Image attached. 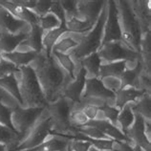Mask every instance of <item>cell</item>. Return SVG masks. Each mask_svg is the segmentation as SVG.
<instances>
[{
  "mask_svg": "<svg viewBox=\"0 0 151 151\" xmlns=\"http://www.w3.org/2000/svg\"><path fill=\"white\" fill-rule=\"evenodd\" d=\"M59 3H60L63 11H64L65 15H67V17H69V19L78 17V7H77L78 1H73V0H63V1H59Z\"/></svg>",
  "mask_w": 151,
  "mask_h": 151,
  "instance_id": "40",
  "label": "cell"
},
{
  "mask_svg": "<svg viewBox=\"0 0 151 151\" xmlns=\"http://www.w3.org/2000/svg\"><path fill=\"white\" fill-rule=\"evenodd\" d=\"M107 19L104 25V35H102L101 45L108 42L122 41V31L119 22L118 8L116 1L110 0L107 2Z\"/></svg>",
  "mask_w": 151,
  "mask_h": 151,
  "instance_id": "9",
  "label": "cell"
},
{
  "mask_svg": "<svg viewBox=\"0 0 151 151\" xmlns=\"http://www.w3.org/2000/svg\"><path fill=\"white\" fill-rule=\"evenodd\" d=\"M142 74V65L140 60H138V64L135 68L131 70H125L120 77L122 81V88H131L141 89L140 78Z\"/></svg>",
  "mask_w": 151,
  "mask_h": 151,
  "instance_id": "19",
  "label": "cell"
},
{
  "mask_svg": "<svg viewBox=\"0 0 151 151\" xmlns=\"http://www.w3.org/2000/svg\"><path fill=\"white\" fill-rule=\"evenodd\" d=\"M12 112L13 109L4 105L0 101V124L4 125L12 130H14L13 124H12ZM15 131V130H14Z\"/></svg>",
  "mask_w": 151,
  "mask_h": 151,
  "instance_id": "36",
  "label": "cell"
},
{
  "mask_svg": "<svg viewBox=\"0 0 151 151\" xmlns=\"http://www.w3.org/2000/svg\"><path fill=\"white\" fill-rule=\"evenodd\" d=\"M52 131H53V124L50 117L45 118L37 124L35 122L29 133L23 138V140L19 142L17 147H14L12 151H25L37 147L46 141L47 137L52 134Z\"/></svg>",
  "mask_w": 151,
  "mask_h": 151,
  "instance_id": "7",
  "label": "cell"
},
{
  "mask_svg": "<svg viewBox=\"0 0 151 151\" xmlns=\"http://www.w3.org/2000/svg\"><path fill=\"white\" fill-rule=\"evenodd\" d=\"M67 29L64 28L58 27L53 30L47 31L45 34H43L42 37V46H43V51L45 52L47 55H52V50L53 47L55 46V43L60 38L61 35H63L65 33H67Z\"/></svg>",
  "mask_w": 151,
  "mask_h": 151,
  "instance_id": "23",
  "label": "cell"
},
{
  "mask_svg": "<svg viewBox=\"0 0 151 151\" xmlns=\"http://www.w3.org/2000/svg\"><path fill=\"white\" fill-rule=\"evenodd\" d=\"M74 102L61 97L58 101L49 103L46 106L45 109L49 112V117L53 124V131L51 135L69 139L72 135L78 132L77 127L73 126L70 122V114Z\"/></svg>",
  "mask_w": 151,
  "mask_h": 151,
  "instance_id": "4",
  "label": "cell"
},
{
  "mask_svg": "<svg viewBox=\"0 0 151 151\" xmlns=\"http://www.w3.org/2000/svg\"><path fill=\"white\" fill-rule=\"evenodd\" d=\"M43 30L37 24L31 26V31L28 34V37L25 39V43L31 46L34 49V52L39 54L43 50L42 46Z\"/></svg>",
  "mask_w": 151,
  "mask_h": 151,
  "instance_id": "26",
  "label": "cell"
},
{
  "mask_svg": "<svg viewBox=\"0 0 151 151\" xmlns=\"http://www.w3.org/2000/svg\"><path fill=\"white\" fill-rule=\"evenodd\" d=\"M105 3V1H78V13L84 17V20L96 24Z\"/></svg>",
  "mask_w": 151,
  "mask_h": 151,
  "instance_id": "16",
  "label": "cell"
},
{
  "mask_svg": "<svg viewBox=\"0 0 151 151\" xmlns=\"http://www.w3.org/2000/svg\"><path fill=\"white\" fill-rule=\"evenodd\" d=\"M134 15L139 22L142 35L150 33V1H128Z\"/></svg>",
  "mask_w": 151,
  "mask_h": 151,
  "instance_id": "14",
  "label": "cell"
},
{
  "mask_svg": "<svg viewBox=\"0 0 151 151\" xmlns=\"http://www.w3.org/2000/svg\"><path fill=\"white\" fill-rule=\"evenodd\" d=\"M0 6L5 8L10 13L17 18L20 19L22 21L27 22L31 26L37 25L38 23V17L34 14L32 10L26 9V8L19 6L17 4H14L12 0L6 1V0H1L0 1Z\"/></svg>",
  "mask_w": 151,
  "mask_h": 151,
  "instance_id": "17",
  "label": "cell"
},
{
  "mask_svg": "<svg viewBox=\"0 0 151 151\" xmlns=\"http://www.w3.org/2000/svg\"><path fill=\"white\" fill-rule=\"evenodd\" d=\"M37 25L41 28L43 31H49L53 30L55 28L60 27V22L55 17L53 14L48 13L41 17H38V23Z\"/></svg>",
  "mask_w": 151,
  "mask_h": 151,
  "instance_id": "34",
  "label": "cell"
},
{
  "mask_svg": "<svg viewBox=\"0 0 151 151\" xmlns=\"http://www.w3.org/2000/svg\"><path fill=\"white\" fill-rule=\"evenodd\" d=\"M106 19L107 9L104 8L101 10V13L94 26V29L84 37H81L78 45L71 52V55H73L78 60H81L87 55L97 53L101 46L103 30H104Z\"/></svg>",
  "mask_w": 151,
  "mask_h": 151,
  "instance_id": "5",
  "label": "cell"
},
{
  "mask_svg": "<svg viewBox=\"0 0 151 151\" xmlns=\"http://www.w3.org/2000/svg\"><path fill=\"white\" fill-rule=\"evenodd\" d=\"M77 130H78V132L85 135L87 137L95 139V140H107V139H108L105 135H103L100 130L93 126H89V125L79 126V127H77Z\"/></svg>",
  "mask_w": 151,
  "mask_h": 151,
  "instance_id": "35",
  "label": "cell"
},
{
  "mask_svg": "<svg viewBox=\"0 0 151 151\" xmlns=\"http://www.w3.org/2000/svg\"><path fill=\"white\" fill-rule=\"evenodd\" d=\"M82 64V68H84L86 73L89 72L90 74H93L95 78H99V73H100V67H101V59L100 58L97 53L91 54L87 55L84 58H82L79 60Z\"/></svg>",
  "mask_w": 151,
  "mask_h": 151,
  "instance_id": "29",
  "label": "cell"
},
{
  "mask_svg": "<svg viewBox=\"0 0 151 151\" xmlns=\"http://www.w3.org/2000/svg\"><path fill=\"white\" fill-rule=\"evenodd\" d=\"M70 144V140L64 137L55 136L50 140H47L35 148L25 151H66Z\"/></svg>",
  "mask_w": 151,
  "mask_h": 151,
  "instance_id": "21",
  "label": "cell"
},
{
  "mask_svg": "<svg viewBox=\"0 0 151 151\" xmlns=\"http://www.w3.org/2000/svg\"><path fill=\"white\" fill-rule=\"evenodd\" d=\"M0 87L7 91L8 93H10L19 102V104L22 105V99L20 96V92H19L15 74H10L0 78Z\"/></svg>",
  "mask_w": 151,
  "mask_h": 151,
  "instance_id": "25",
  "label": "cell"
},
{
  "mask_svg": "<svg viewBox=\"0 0 151 151\" xmlns=\"http://www.w3.org/2000/svg\"><path fill=\"white\" fill-rule=\"evenodd\" d=\"M131 108L134 113L140 114L145 120L150 121V95L145 94L139 100L136 104L131 105Z\"/></svg>",
  "mask_w": 151,
  "mask_h": 151,
  "instance_id": "33",
  "label": "cell"
},
{
  "mask_svg": "<svg viewBox=\"0 0 151 151\" xmlns=\"http://www.w3.org/2000/svg\"><path fill=\"white\" fill-rule=\"evenodd\" d=\"M81 99L82 100L101 99V101H105L108 99H115V93L103 84L101 78H86L84 93H83Z\"/></svg>",
  "mask_w": 151,
  "mask_h": 151,
  "instance_id": "12",
  "label": "cell"
},
{
  "mask_svg": "<svg viewBox=\"0 0 151 151\" xmlns=\"http://www.w3.org/2000/svg\"><path fill=\"white\" fill-rule=\"evenodd\" d=\"M66 151H73V149L71 148V146H70V144H69V145H68V147H67Z\"/></svg>",
  "mask_w": 151,
  "mask_h": 151,
  "instance_id": "48",
  "label": "cell"
},
{
  "mask_svg": "<svg viewBox=\"0 0 151 151\" xmlns=\"http://www.w3.org/2000/svg\"><path fill=\"white\" fill-rule=\"evenodd\" d=\"M37 53L34 51L29 52H13L10 54L2 55L7 60H9L13 64L19 68L22 66H28L31 62H33L37 57Z\"/></svg>",
  "mask_w": 151,
  "mask_h": 151,
  "instance_id": "22",
  "label": "cell"
},
{
  "mask_svg": "<svg viewBox=\"0 0 151 151\" xmlns=\"http://www.w3.org/2000/svg\"><path fill=\"white\" fill-rule=\"evenodd\" d=\"M19 81H17L19 92L22 99V105L26 108L45 107L48 105L42 92L34 69L30 65L19 67Z\"/></svg>",
  "mask_w": 151,
  "mask_h": 151,
  "instance_id": "2",
  "label": "cell"
},
{
  "mask_svg": "<svg viewBox=\"0 0 151 151\" xmlns=\"http://www.w3.org/2000/svg\"><path fill=\"white\" fill-rule=\"evenodd\" d=\"M52 4H53V1L51 0H39V1L37 0V4L32 11L37 17H41L49 13Z\"/></svg>",
  "mask_w": 151,
  "mask_h": 151,
  "instance_id": "41",
  "label": "cell"
},
{
  "mask_svg": "<svg viewBox=\"0 0 151 151\" xmlns=\"http://www.w3.org/2000/svg\"><path fill=\"white\" fill-rule=\"evenodd\" d=\"M34 69L46 101L55 102L63 96L66 85L71 81L64 70L58 64L53 55H47L44 51L40 52L33 61Z\"/></svg>",
  "mask_w": 151,
  "mask_h": 151,
  "instance_id": "1",
  "label": "cell"
},
{
  "mask_svg": "<svg viewBox=\"0 0 151 151\" xmlns=\"http://www.w3.org/2000/svg\"><path fill=\"white\" fill-rule=\"evenodd\" d=\"M20 141L21 138L17 131L0 124V144H3L7 146L10 145L11 147L9 151H12L14 147H17Z\"/></svg>",
  "mask_w": 151,
  "mask_h": 151,
  "instance_id": "27",
  "label": "cell"
},
{
  "mask_svg": "<svg viewBox=\"0 0 151 151\" xmlns=\"http://www.w3.org/2000/svg\"><path fill=\"white\" fill-rule=\"evenodd\" d=\"M135 114V120L133 124L127 129L124 135L130 142H134L135 145H138L144 151H150V141L145 135V120L140 114Z\"/></svg>",
  "mask_w": 151,
  "mask_h": 151,
  "instance_id": "11",
  "label": "cell"
},
{
  "mask_svg": "<svg viewBox=\"0 0 151 151\" xmlns=\"http://www.w3.org/2000/svg\"><path fill=\"white\" fill-rule=\"evenodd\" d=\"M30 27V24L14 17L9 11L0 6V34L1 35L28 34L31 31Z\"/></svg>",
  "mask_w": 151,
  "mask_h": 151,
  "instance_id": "10",
  "label": "cell"
},
{
  "mask_svg": "<svg viewBox=\"0 0 151 151\" xmlns=\"http://www.w3.org/2000/svg\"><path fill=\"white\" fill-rule=\"evenodd\" d=\"M134 120H135V114L129 103V104H126L124 108L120 111L117 122H119V124H120L122 127L121 130L124 133L125 131L133 124Z\"/></svg>",
  "mask_w": 151,
  "mask_h": 151,
  "instance_id": "32",
  "label": "cell"
},
{
  "mask_svg": "<svg viewBox=\"0 0 151 151\" xmlns=\"http://www.w3.org/2000/svg\"><path fill=\"white\" fill-rule=\"evenodd\" d=\"M45 108H43V107L21 108L18 106L17 108L13 109L11 118L12 124H13L14 130L20 136L21 141L29 133L32 127L35 124L37 119L40 117V115L45 110Z\"/></svg>",
  "mask_w": 151,
  "mask_h": 151,
  "instance_id": "6",
  "label": "cell"
},
{
  "mask_svg": "<svg viewBox=\"0 0 151 151\" xmlns=\"http://www.w3.org/2000/svg\"><path fill=\"white\" fill-rule=\"evenodd\" d=\"M85 125L96 127L97 129L100 130L103 135H105L110 140H113L118 142H128V144H131L130 141L124 135V133L122 132L117 125L111 124V122L107 120L89 121Z\"/></svg>",
  "mask_w": 151,
  "mask_h": 151,
  "instance_id": "15",
  "label": "cell"
},
{
  "mask_svg": "<svg viewBox=\"0 0 151 151\" xmlns=\"http://www.w3.org/2000/svg\"><path fill=\"white\" fill-rule=\"evenodd\" d=\"M119 22H120L122 31V41L128 47L140 54L142 32L139 22L134 15V13L130 7L128 1H117Z\"/></svg>",
  "mask_w": 151,
  "mask_h": 151,
  "instance_id": "3",
  "label": "cell"
},
{
  "mask_svg": "<svg viewBox=\"0 0 151 151\" xmlns=\"http://www.w3.org/2000/svg\"><path fill=\"white\" fill-rule=\"evenodd\" d=\"M6 148H7V145L0 144V151H6Z\"/></svg>",
  "mask_w": 151,
  "mask_h": 151,
  "instance_id": "46",
  "label": "cell"
},
{
  "mask_svg": "<svg viewBox=\"0 0 151 151\" xmlns=\"http://www.w3.org/2000/svg\"><path fill=\"white\" fill-rule=\"evenodd\" d=\"M0 37H1V34H0Z\"/></svg>",
  "mask_w": 151,
  "mask_h": 151,
  "instance_id": "49",
  "label": "cell"
},
{
  "mask_svg": "<svg viewBox=\"0 0 151 151\" xmlns=\"http://www.w3.org/2000/svg\"><path fill=\"white\" fill-rule=\"evenodd\" d=\"M49 13L53 14L55 17L58 19L59 22H60L61 28L67 29L66 28V15H65V13H64V11H63L59 1H53V4H52V6L50 8Z\"/></svg>",
  "mask_w": 151,
  "mask_h": 151,
  "instance_id": "38",
  "label": "cell"
},
{
  "mask_svg": "<svg viewBox=\"0 0 151 151\" xmlns=\"http://www.w3.org/2000/svg\"><path fill=\"white\" fill-rule=\"evenodd\" d=\"M66 34V33H65ZM63 35L62 37L58 40L55 46L53 47L52 52H58L61 54H67L69 51H72L78 45L79 40H76L72 35Z\"/></svg>",
  "mask_w": 151,
  "mask_h": 151,
  "instance_id": "30",
  "label": "cell"
},
{
  "mask_svg": "<svg viewBox=\"0 0 151 151\" xmlns=\"http://www.w3.org/2000/svg\"><path fill=\"white\" fill-rule=\"evenodd\" d=\"M100 58L109 62L122 61V60H140V54L129 49L124 42L113 41L102 44L98 51Z\"/></svg>",
  "mask_w": 151,
  "mask_h": 151,
  "instance_id": "8",
  "label": "cell"
},
{
  "mask_svg": "<svg viewBox=\"0 0 151 151\" xmlns=\"http://www.w3.org/2000/svg\"><path fill=\"white\" fill-rule=\"evenodd\" d=\"M81 101H83V102L85 103V105L82 107L81 110H82V112L84 113L86 118L88 119L89 121L96 120L99 111H101L100 107L97 106V105H95V104H92V103H87L86 101H82V100H81Z\"/></svg>",
  "mask_w": 151,
  "mask_h": 151,
  "instance_id": "42",
  "label": "cell"
},
{
  "mask_svg": "<svg viewBox=\"0 0 151 151\" xmlns=\"http://www.w3.org/2000/svg\"><path fill=\"white\" fill-rule=\"evenodd\" d=\"M12 1L14 4H17V5L22 6L29 10H33L35 4H37V0H12Z\"/></svg>",
  "mask_w": 151,
  "mask_h": 151,
  "instance_id": "44",
  "label": "cell"
},
{
  "mask_svg": "<svg viewBox=\"0 0 151 151\" xmlns=\"http://www.w3.org/2000/svg\"><path fill=\"white\" fill-rule=\"evenodd\" d=\"M70 146L73 151H88L92 145L86 142L72 140L70 141Z\"/></svg>",
  "mask_w": 151,
  "mask_h": 151,
  "instance_id": "43",
  "label": "cell"
},
{
  "mask_svg": "<svg viewBox=\"0 0 151 151\" xmlns=\"http://www.w3.org/2000/svg\"><path fill=\"white\" fill-rule=\"evenodd\" d=\"M118 144L120 146L118 151H135L133 146L128 142H118Z\"/></svg>",
  "mask_w": 151,
  "mask_h": 151,
  "instance_id": "45",
  "label": "cell"
},
{
  "mask_svg": "<svg viewBox=\"0 0 151 151\" xmlns=\"http://www.w3.org/2000/svg\"><path fill=\"white\" fill-rule=\"evenodd\" d=\"M52 55L57 59L58 64L60 65V67L63 70H64V72L68 75V77L71 78V81L75 79L76 64L73 61V59L71 58V55H69L68 54L58 53V52H52Z\"/></svg>",
  "mask_w": 151,
  "mask_h": 151,
  "instance_id": "28",
  "label": "cell"
},
{
  "mask_svg": "<svg viewBox=\"0 0 151 151\" xmlns=\"http://www.w3.org/2000/svg\"><path fill=\"white\" fill-rule=\"evenodd\" d=\"M100 110H101L103 114H104L105 118L107 119V121H109L111 124H113L116 125L117 121H118V117L119 114H120V109H118L117 107L111 106L109 104H103L101 107H100Z\"/></svg>",
  "mask_w": 151,
  "mask_h": 151,
  "instance_id": "39",
  "label": "cell"
},
{
  "mask_svg": "<svg viewBox=\"0 0 151 151\" xmlns=\"http://www.w3.org/2000/svg\"><path fill=\"white\" fill-rule=\"evenodd\" d=\"M95 24L86 20H81L78 17L70 18L66 20V28L68 32H73L76 34H84L89 32Z\"/></svg>",
  "mask_w": 151,
  "mask_h": 151,
  "instance_id": "31",
  "label": "cell"
},
{
  "mask_svg": "<svg viewBox=\"0 0 151 151\" xmlns=\"http://www.w3.org/2000/svg\"><path fill=\"white\" fill-rule=\"evenodd\" d=\"M145 94H149L142 89H135L131 87L127 88H121L115 93V101L118 109L122 110L126 104L133 102L135 101L140 100Z\"/></svg>",
  "mask_w": 151,
  "mask_h": 151,
  "instance_id": "18",
  "label": "cell"
},
{
  "mask_svg": "<svg viewBox=\"0 0 151 151\" xmlns=\"http://www.w3.org/2000/svg\"><path fill=\"white\" fill-rule=\"evenodd\" d=\"M19 71V68H17L14 64L3 57L0 54V78L6 77L10 74H17Z\"/></svg>",
  "mask_w": 151,
  "mask_h": 151,
  "instance_id": "37",
  "label": "cell"
},
{
  "mask_svg": "<svg viewBox=\"0 0 151 151\" xmlns=\"http://www.w3.org/2000/svg\"><path fill=\"white\" fill-rule=\"evenodd\" d=\"M86 71L84 68L78 70V72L76 74L75 79L70 81L66 85L64 91H63V96L68 99L74 103H79L81 101V93L84 90L85 81H86Z\"/></svg>",
  "mask_w": 151,
  "mask_h": 151,
  "instance_id": "13",
  "label": "cell"
},
{
  "mask_svg": "<svg viewBox=\"0 0 151 151\" xmlns=\"http://www.w3.org/2000/svg\"><path fill=\"white\" fill-rule=\"evenodd\" d=\"M28 34L22 33L18 35H1L0 37V54L4 55L14 52L20 43L25 41Z\"/></svg>",
  "mask_w": 151,
  "mask_h": 151,
  "instance_id": "20",
  "label": "cell"
},
{
  "mask_svg": "<svg viewBox=\"0 0 151 151\" xmlns=\"http://www.w3.org/2000/svg\"><path fill=\"white\" fill-rule=\"evenodd\" d=\"M88 151H101V150H99V149H97V148H95L94 146H91Z\"/></svg>",
  "mask_w": 151,
  "mask_h": 151,
  "instance_id": "47",
  "label": "cell"
},
{
  "mask_svg": "<svg viewBox=\"0 0 151 151\" xmlns=\"http://www.w3.org/2000/svg\"><path fill=\"white\" fill-rule=\"evenodd\" d=\"M126 61H115L109 62L108 64L101 65L100 73H99V78H104L106 77H118L120 78L122 74L126 70Z\"/></svg>",
  "mask_w": 151,
  "mask_h": 151,
  "instance_id": "24",
  "label": "cell"
}]
</instances>
